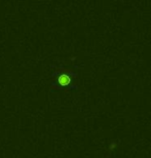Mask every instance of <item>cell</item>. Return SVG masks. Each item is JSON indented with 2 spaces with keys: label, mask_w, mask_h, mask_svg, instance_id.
Segmentation results:
<instances>
[{
  "label": "cell",
  "mask_w": 151,
  "mask_h": 158,
  "mask_svg": "<svg viewBox=\"0 0 151 158\" xmlns=\"http://www.w3.org/2000/svg\"><path fill=\"white\" fill-rule=\"evenodd\" d=\"M76 77L77 73L73 68L57 66L52 74V81L50 83V91L55 93V91H59L62 89L76 90L77 85L75 84Z\"/></svg>",
  "instance_id": "6da1fadb"
}]
</instances>
